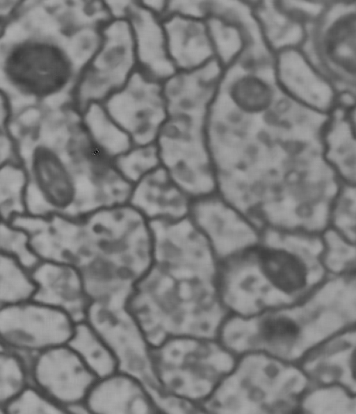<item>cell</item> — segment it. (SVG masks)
Listing matches in <instances>:
<instances>
[{
    "instance_id": "6da1fadb",
    "label": "cell",
    "mask_w": 356,
    "mask_h": 414,
    "mask_svg": "<svg viewBox=\"0 0 356 414\" xmlns=\"http://www.w3.org/2000/svg\"><path fill=\"white\" fill-rule=\"evenodd\" d=\"M137 68L134 42L127 19H112L104 27L96 51L81 69L77 87L81 113L102 103L120 90Z\"/></svg>"
},
{
    "instance_id": "d6986e66",
    "label": "cell",
    "mask_w": 356,
    "mask_h": 414,
    "mask_svg": "<svg viewBox=\"0 0 356 414\" xmlns=\"http://www.w3.org/2000/svg\"><path fill=\"white\" fill-rule=\"evenodd\" d=\"M262 337L268 342H289L299 333L296 323L286 317H276L264 321L260 328Z\"/></svg>"
},
{
    "instance_id": "7c38bea8",
    "label": "cell",
    "mask_w": 356,
    "mask_h": 414,
    "mask_svg": "<svg viewBox=\"0 0 356 414\" xmlns=\"http://www.w3.org/2000/svg\"><path fill=\"white\" fill-rule=\"evenodd\" d=\"M67 344L96 379L118 370L117 361L110 349L86 320L76 324Z\"/></svg>"
},
{
    "instance_id": "3957f363",
    "label": "cell",
    "mask_w": 356,
    "mask_h": 414,
    "mask_svg": "<svg viewBox=\"0 0 356 414\" xmlns=\"http://www.w3.org/2000/svg\"><path fill=\"white\" fill-rule=\"evenodd\" d=\"M162 83L136 68L127 82L102 103L134 146L155 143L166 120Z\"/></svg>"
},
{
    "instance_id": "5b68a950",
    "label": "cell",
    "mask_w": 356,
    "mask_h": 414,
    "mask_svg": "<svg viewBox=\"0 0 356 414\" xmlns=\"http://www.w3.org/2000/svg\"><path fill=\"white\" fill-rule=\"evenodd\" d=\"M85 320L94 327L110 349L119 371L136 376L148 385H154L152 347L128 306L107 308L91 303Z\"/></svg>"
},
{
    "instance_id": "ac0fdd59",
    "label": "cell",
    "mask_w": 356,
    "mask_h": 414,
    "mask_svg": "<svg viewBox=\"0 0 356 414\" xmlns=\"http://www.w3.org/2000/svg\"><path fill=\"white\" fill-rule=\"evenodd\" d=\"M233 96L238 106L250 111L262 110L268 106L270 91L268 86L254 77H243L233 86Z\"/></svg>"
},
{
    "instance_id": "277c9868",
    "label": "cell",
    "mask_w": 356,
    "mask_h": 414,
    "mask_svg": "<svg viewBox=\"0 0 356 414\" xmlns=\"http://www.w3.org/2000/svg\"><path fill=\"white\" fill-rule=\"evenodd\" d=\"M29 383L64 413H87L84 401L97 379L67 344L32 356Z\"/></svg>"
},
{
    "instance_id": "30bf717a",
    "label": "cell",
    "mask_w": 356,
    "mask_h": 414,
    "mask_svg": "<svg viewBox=\"0 0 356 414\" xmlns=\"http://www.w3.org/2000/svg\"><path fill=\"white\" fill-rule=\"evenodd\" d=\"M169 57L177 71L200 68L214 54L207 22L170 15L161 19Z\"/></svg>"
},
{
    "instance_id": "2e32d148",
    "label": "cell",
    "mask_w": 356,
    "mask_h": 414,
    "mask_svg": "<svg viewBox=\"0 0 356 414\" xmlns=\"http://www.w3.org/2000/svg\"><path fill=\"white\" fill-rule=\"evenodd\" d=\"M29 383L22 356L0 348V413Z\"/></svg>"
},
{
    "instance_id": "8992f818",
    "label": "cell",
    "mask_w": 356,
    "mask_h": 414,
    "mask_svg": "<svg viewBox=\"0 0 356 414\" xmlns=\"http://www.w3.org/2000/svg\"><path fill=\"white\" fill-rule=\"evenodd\" d=\"M5 68L13 84L36 96L62 90L73 73L72 63L65 51L39 42H25L13 49Z\"/></svg>"
},
{
    "instance_id": "9c48e42d",
    "label": "cell",
    "mask_w": 356,
    "mask_h": 414,
    "mask_svg": "<svg viewBox=\"0 0 356 414\" xmlns=\"http://www.w3.org/2000/svg\"><path fill=\"white\" fill-rule=\"evenodd\" d=\"M126 19L133 34L137 69L163 83L177 70L168 55L161 20L139 1H131Z\"/></svg>"
},
{
    "instance_id": "e0dca14e",
    "label": "cell",
    "mask_w": 356,
    "mask_h": 414,
    "mask_svg": "<svg viewBox=\"0 0 356 414\" xmlns=\"http://www.w3.org/2000/svg\"><path fill=\"white\" fill-rule=\"evenodd\" d=\"M7 413H63L38 388L30 383L5 408Z\"/></svg>"
},
{
    "instance_id": "52a82bcc",
    "label": "cell",
    "mask_w": 356,
    "mask_h": 414,
    "mask_svg": "<svg viewBox=\"0 0 356 414\" xmlns=\"http://www.w3.org/2000/svg\"><path fill=\"white\" fill-rule=\"evenodd\" d=\"M30 273L34 287L31 298L67 313L76 322L85 319L90 302L77 268L65 263L40 262Z\"/></svg>"
},
{
    "instance_id": "5bb4252c",
    "label": "cell",
    "mask_w": 356,
    "mask_h": 414,
    "mask_svg": "<svg viewBox=\"0 0 356 414\" xmlns=\"http://www.w3.org/2000/svg\"><path fill=\"white\" fill-rule=\"evenodd\" d=\"M259 258L266 278L282 291L293 292L305 285V267L294 255L273 249L264 251Z\"/></svg>"
},
{
    "instance_id": "4fadbf2b",
    "label": "cell",
    "mask_w": 356,
    "mask_h": 414,
    "mask_svg": "<svg viewBox=\"0 0 356 414\" xmlns=\"http://www.w3.org/2000/svg\"><path fill=\"white\" fill-rule=\"evenodd\" d=\"M83 123L95 144L116 159L134 146L131 139L108 116L102 103H92L83 112Z\"/></svg>"
},
{
    "instance_id": "ba28073f",
    "label": "cell",
    "mask_w": 356,
    "mask_h": 414,
    "mask_svg": "<svg viewBox=\"0 0 356 414\" xmlns=\"http://www.w3.org/2000/svg\"><path fill=\"white\" fill-rule=\"evenodd\" d=\"M83 406L92 413H151L157 412L148 386L129 373L116 371L97 379Z\"/></svg>"
},
{
    "instance_id": "9a60e30c",
    "label": "cell",
    "mask_w": 356,
    "mask_h": 414,
    "mask_svg": "<svg viewBox=\"0 0 356 414\" xmlns=\"http://www.w3.org/2000/svg\"><path fill=\"white\" fill-rule=\"evenodd\" d=\"M33 289L30 269L15 257L0 253V306L31 297Z\"/></svg>"
},
{
    "instance_id": "7a4b0ae2",
    "label": "cell",
    "mask_w": 356,
    "mask_h": 414,
    "mask_svg": "<svg viewBox=\"0 0 356 414\" xmlns=\"http://www.w3.org/2000/svg\"><path fill=\"white\" fill-rule=\"evenodd\" d=\"M76 323L31 297L11 302L0 306V348L32 356L67 344Z\"/></svg>"
},
{
    "instance_id": "8fae6325",
    "label": "cell",
    "mask_w": 356,
    "mask_h": 414,
    "mask_svg": "<svg viewBox=\"0 0 356 414\" xmlns=\"http://www.w3.org/2000/svg\"><path fill=\"white\" fill-rule=\"evenodd\" d=\"M31 174L34 185L52 207L67 209L76 201L75 178L58 157L42 151L33 161Z\"/></svg>"
}]
</instances>
